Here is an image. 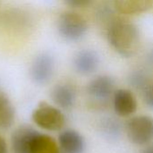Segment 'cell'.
Here are the masks:
<instances>
[{"instance_id": "cell-1", "label": "cell", "mask_w": 153, "mask_h": 153, "mask_svg": "<svg viewBox=\"0 0 153 153\" xmlns=\"http://www.w3.org/2000/svg\"><path fill=\"white\" fill-rule=\"evenodd\" d=\"M107 38L111 47L123 57L134 56L140 47V32L132 22L116 19L107 29Z\"/></svg>"}, {"instance_id": "cell-2", "label": "cell", "mask_w": 153, "mask_h": 153, "mask_svg": "<svg viewBox=\"0 0 153 153\" xmlns=\"http://www.w3.org/2000/svg\"><path fill=\"white\" fill-rule=\"evenodd\" d=\"M31 118L34 124L46 131H60L65 125L64 113L58 108L46 102H41L33 110Z\"/></svg>"}, {"instance_id": "cell-3", "label": "cell", "mask_w": 153, "mask_h": 153, "mask_svg": "<svg viewBox=\"0 0 153 153\" xmlns=\"http://www.w3.org/2000/svg\"><path fill=\"white\" fill-rule=\"evenodd\" d=\"M57 29L59 34L65 39L69 41H78L87 33L88 24L86 20L79 13L74 12H65L58 18Z\"/></svg>"}, {"instance_id": "cell-4", "label": "cell", "mask_w": 153, "mask_h": 153, "mask_svg": "<svg viewBox=\"0 0 153 153\" xmlns=\"http://www.w3.org/2000/svg\"><path fill=\"white\" fill-rule=\"evenodd\" d=\"M128 140L136 145H147L153 141V118L137 116L130 118L126 125Z\"/></svg>"}, {"instance_id": "cell-5", "label": "cell", "mask_w": 153, "mask_h": 153, "mask_svg": "<svg viewBox=\"0 0 153 153\" xmlns=\"http://www.w3.org/2000/svg\"><path fill=\"white\" fill-rule=\"evenodd\" d=\"M115 80L108 75H99L87 85V93L93 101L107 103L116 91Z\"/></svg>"}, {"instance_id": "cell-6", "label": "cell", "mask_w": 153, "mask_h": 153, "mask_svg": "<svg viewBox=\"0 0 153 153\" xmlns=\"http://www.w3.org/2000/svg\"><path fill=\"white\" fill-rule=\"evenodd\" d=\"M55 70L54 58L49 54H40L32 62L30 67V77L32 81L39 85L47 84L52 78Z\"/></svg>"}, {"instance_id": "cell-7", "label": "cell", "mask_w": 153, "mask_h": 153, "mask_svg": "<svg viewBox=\"0 0 153 153\" xmlns=\"http://www.w3.org/2000/svg\"><path fill=\"white\" fill-rule=\"evenodd\" d=\"M115 113L121 117H127L137 110V100L134 93L126 89H118L113 96Z\"/></svg>"}, {"instance_id": "cell-8", "label": "cell", "mask_w": 153, "mask_h": 153, "mask_svg": "<svg viewBox=\"0 0 153 153\" xmlns=\"http://www.w3.org/2000/svg\"><path fill=\"white\" fill-rule=\"evenodd\" d=\"M60 153H84L86 143L83 136L74 129H66L58 136Z\"/></svg>"}, {"instance_id": "cell-9", "label": "cell", "mask_w": 153, "mask_h": 153, "mask_svg": "<svg viewBox=\"0 0 153 153\" xmlns=\"http://www.w3.org/2000/svg\"><path fill=\"white\" fill-rule=\"evenodd\" d=\"M38 131L29 126L18 127L12 134L11 145L13 153H30L32 140Z\"/></svg>"}, {"instance_id": "cell-10", "label": "cell", "mask_w": 153, "mask_h": 153, "mask_svg": "<svg viewBox=\"0 0 153 153\" xmlns=\"http://www.w3.org/2000/svg\"><path fill=\"white\" fill-rule=\"evenodd\" d=\"M53 102L62 109H70L76 100V91L69 83L56 84L51 91Z\"/></svg>"}, {"instance_id": "cell-11", "label": "cell", "mask_w": 153, "mask_h": 153, "mask_svg": "<svg viewBox=\"0 0 153 153\" xmlns=\"http://www.w3.org/2000/svg\"><path fill=\"white\" fill-rule=\"evenodd\" d=\"M100 63L98 54L90 49H84L78 52L74 58V66L75 71L83 75L94 73Z\"/></svg>"}, {"instance_id": "cell-12", "label": "cell", "mask_w": 153, "mask_h": 153, "mask_svg": "<svg viewBox=\"0 0 153 153\" xmlns=\"http://www.w3.org/2000/svg\"><path fill=\"white\" fill-rule=\"evenodd\" d=\"M117 11L123 14L142 13L153 5V0H114Z\"/></svg>"}, {"instance_id": "cell-13", "label": "cell", "mask_w": 153, "mask_h": 153, "mask_svg": "<svg viewBox=\"0 0 153 153\" xmlns=\"http://www.w3.org/2000/svg\"><path fill=\"white\" fill-rule=\"evenodd\" d=\"M30 153H60V151L53 137L38 132L32 140Z\"/></svg>"}, {"instance_id": "cell-14", "label": "cell", "mask_w": 153, "mask_h": 153, "mask_svg": "<svg viewBox=\"0 0 153 153\" xmlns=\"http://www.w3.org/2000/svg\"><path fill=\"white\" fill-rule=\"evenodd\" d=\"M103 134L111 140L118 138L121 134V123L115 117H105L100 125Z\"/></svg>"}, {"instance_id": "cell-15", "label": "cell", "mask_w": 153, "mask_h": 153, "mask_svg": "<svg viewBox=\"0 0 153 153\" xmlns=\"http://www.w3.org/2000/svg\"><path fill=\"white\" fill-rule=\"evenodd\" d=\"M115 10H117L114 0L113 2H110L109 0H107L103 2L98 8L96 16L98 17V20L101 22H106L108 23V26L115 21L117 18H115Z\"/></svg>"}, {"instance_id": "cell-16", "label": "cell", "mask_w": 153, "mask_h": 153, "mask_svg": "<svg viewBox=\"0 0 153 153\" xmlns=\"http://www.w3.org/2000/svg\"><path fill=\"white\" fill-rule=\"evenodd\" d=\"M152 78L150 73L143 69H138L132 72L128 77L129 84L138 91H141L147 82Z\"/></svg>"}, {"instance_id": "cell-17", "label": "cell", "mask_w": 153, "mask_h": 153, "mask_svg": "<svg viewBox=\"0 0 153 153\" xmlns=\"http://www.w3.org/2000/svg\"><path fill=\"white\" fill-rule=\"evenodd\" d=\"M15 111L13 105L0 110V131H4L12 127L14 123Z\"/></svg>"}, {"instance_id": "cell-18", "label": "cell", "mask_w": 153, "mask_h": 153, "mask_svg": "<svg viewBox=\"0 0 153 153\" xmlns=\"http://www.w3.org/2000/svg\"><path fill=\"white\" fill-rule=\"evenodd\" d=\"M143 100L144 102V104L153 108V77L147 82V83L145 84V86L143 88V90L140 91Z\"/></svg>"}, {"instance_id": "cell-19", "label": "cell", "mask_w": 153, "mask_h": 153, "mask_svg": "<svg viewBox=\"0 0 153 153\" xmlns=\"http://www.w3.org/2000/svg\"><path fill=\"white\" fill-rule=\"evenodd\" d=\"M64 1L69 6L76 7V8L85 7L92 2V0H64Z\"/></svg>"}, {"instance_id": "cell-20", "label": "cell", "mask_w": 153, "mask_h": 153, "mask_svg": "<svg viewBox=\"0 0 153 153\" xmlns=\"http://www.w3.org/2000/svg\"><path fill=\"white\" fill-rule=\"evenodd\" d=\"M12 105L10 100L8 99L7 95L0 89V110Z\"/></svg>"}, {"instance_id": "cell-21", "label": "cell", "mask_w": 153, "mask_h": 153, "mask_svg": "<svg viewBox=\"0 0 153 153\" xmlns=\"http://www.w3.org/2000/svg\"><path fill=\"white\" fill-rule=\"evenodd\" d=\"M0 153H7V144L2 136H0Z\"/></svg>"}, {"instance_id": "cell-22", "label": "cell", "mask_w": 153, "mask_h": 153, "mask_svg": "<svg viewBox=\"0 0 153 153\" xmlns=\"http://www.w3.org/2000/svg\"><path fill=\"white\" fill-rule=\"evenodd\" d=\"M140 153H153V142L147 144L146 147L143 148Z\"/></svg>"}, {"instance_id": "cell-23", "label": "cell", "mask_w": 153, "mask_h": 153, "mask_svg": "<svg viewBox=\"0 0 153 153\" xmlns=\"http://www.w3.org/2000/svg\"><path fill=\"white\" fill-rule=\"evenodd\" d=\"M147 61L149 62V64H151L152 65H153V49L151 51V53L149 54V56L147 57Z\"/></svg>"}]
</instances>
